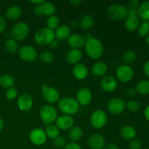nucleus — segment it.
Returning a JSON list of instances; mask_svg holds the SVG:
<instances>
[{
	"label": "nucleus",
	"instance_id": "nucleus-1",
	"mask_svg": "<svg viewBox=\"0 0 149 149\" xmlns=\"http://www.w3.org/2000/svg\"><path fill=\"white\" fill-rule=\"evenodd\" d=\"M86 53L92 59H99L103 54V45L100 39L91 37L87 39L84 43Z\"/></svg>",
	"mask_w": 149,
	"mask_h": 149
},
{
	"label": "nucleus",
	"instance_id": "nucleus-2",
	"mask_svg": "<svg viewBox=\"0 0 149 149\" xmlns=\"http://www.w3.org/2000/svg\"><path fill=\"white\" fill-rule=\"evenodd\" d=\"M58 107L61 112L65 113V115L71 116L78 112L79 104L77 100L73 97H64L58 101Z\"/></svg>",
	"mask_w": 149,
	"mask_h": 149
},
{
	"label": "nucleus",
	"instance_id": "nucleus-3",
	"mask_svg": "<svg viewBox=\"0 0 149 149\" xmlns=\"http://www.w3.org/2000/svg\"><path fill=\"white\" fill-rule=\"evenodd\" d=\"M55 39V32L47 27L42 28L36 31L34 36V40L40 46L49 45Z\"/></svg>",
	"mask_w": 149,
	"mask_h": 149
},
{
	"label": "nucleus",
	"instance_id": "nucleus-4",
	"mask_svg": "<svg viewBox=\"0 0 149 149\" xmlns=\"http://www.w3.org/2000/svg\"><path fill=\"white\" fill-rule=\"evenodd\" d=\"M39 116L42 122L47 125H52L58 118L56 109L50 105H44L39 109Z\"/></svg>",
	"mask_w": 149,
	"mask_h": 149
},
{
	"label": "nucleus",
	"instance_id": "nucleus-5",
	"mask_svg": "<svg viewBox=\"0 0 149 149\" xmlns=\"http://www.w3.org/2000/svg\"><path fill=\"white\" fill-rule=\"evenodd\" d=\"M106 13L108 17L113 20H124L127 16L126 7L120 4H115L109 6Z\"/></svg>",
	"mask_w": 149,
	"mask_h": 149
},
{
	"label": "nucleus",
	"instance_id": "nucleus-6",
	"mask_svg": "<svg viewBox=\"0 0 149 149\" xmlns=\"http://www.w3.org/2000/svg\"><path fill=\"white\" fill-rule=\"evenodd\" d=\"M108 116L106 112L101 109L94 111L90 116V123L95 129H101L106 125Z\"/></svg>",
	"mask_w": 149,
	"mask_h": 149
},
{
	"label": "nucleus",
	"instance_id": "nucleus-7",
	"mask_svg": "<svg viewBox=\"0 0 149 149\" xmlns=\"http://www.w3.org/2000/svg\"><path fill=\"white\" fill-rule=\"evenodd\" d=\"M29 33L28 25L23 22H20L15 25L11 31L12 39L17 41H22L26 39Z\"/></svg>",
	"mask_w": 149,
	"mask_h": 149
},
{
	"label": "nucleus",
	"instance_id": "nucleus-8",
	"mask_svg": "<svg viewBox=\"0 0 149 149\" xmlns=\"http://www.w3.org/2000/svg\"><path fill=\"white\" fill-rule=\"evenodd\" d=\"M116 78L122 83L130 81L134 77V70L130 65L123 64L117 68L116 71Z\"/></svg>",
	"mask_w": 149,
	"mask_h": 149
},
{
	"label": "nucleus",
	"instance_id": "nucleus-9",
	"mask_svg": "<svg viewBox=\"0 0 149 149\" xmlns=\"http://www.w3.org/2000/svg\"><path fill=\"white\" fill-rule=\"evenodd\" d=\"M42 97L49 103H54L60 100V93L57 89L44 84L42 85Z\"/></svg>",
	"mask_w": 149,
	"mask_h": 149
},
{
	"label": "nucleus",
	"instance_id": "nucleus-10",
	"mask_svg": "<svg viewBox=\"0 0 149 149\" xmlns=\"http://www.w3.org/2000/svg\"><path fill=\"white\" fill-rule=\"evenodd\" d=\"M19 56L23 61L31 62L37 58V52L36 49L31 45H23L19 49Z\"/></svg>",
	"mask_w": 149,
	"mask_h": 149
},
{
	"label": "nucleus",
	"instance_id": "nucleus-11",
	"mask_svg": "<svg viewBox=\"0 0 149 149\" xmlns=\"http://www.w3.org/2000/svg\"><path fill=\"white\" fill-rule=\"evenodd\" d=\"M125 108H126V103L124 101V100L119 97L112 98L107 105L108 110L113 114L122 113L125 111Z\"/></svg>",
	"mask_w": 149,
	"mask_h": 149
},
{
	"label": "nucleus",
	"instance_id": "nucleus-12",
	"mask_svg": "<svg viewBox=\"0 0 149 149\" xmlns=\"http://www.w3.org/2000/svg\"><path fill=\"white\" fill-rule=\"evenodd\" d=\"M47 137L45 131L40 128L33 129L29 134V139L31 142L35 146H42L47 141Z\"/></svg>",
	"mask_w": 149,
	"mask_h": 149
},
{
	"label": "nucleus",
	"instance_id": "nucleus-13",
	"mask_svg": "<svg viewBox=\"0 0 149 149\" xmlns=\"http://www.w3.org/2000/svg\"><path fill=\"white\" fill-rule=\"evenodd\" d=\"M93 99V94L90 89L87 87H81L77 93V101L81 106H87Z\"/></svg>",
	"mask_w": 149,
	"mask_h": 149
},
{
	"label": "nucleus",
	"instance_id": "nucleus-14",
	"mask_svg": "<svg viewBox=\"0 0 149 149\" xmlns=\"http://www.w3.org/2000/svg\"><path fill=\"white\" fill-rule=\"evenodd\" d=\"M100 86L104 92L111 93L114 91L117 87V81L112 76H106L100 81Z\"/></svg>",
	"mask_w": 149,
	"mask_h": 149
},
{
	"label": "nucleus",
	"instance_id": "nucleus-15",
	"mask_svg": "<svg viewBox=\"0 0 149 149\" xmlns=\"http://www.w3.org/2000/svg\"><path fill=\"white\" fill-rule=\"evenodd\" d=\"M74 119L68 115H62L57 118L55 121L57 127L62 130H69L72 127H74Z\"/></svg>",
	"mask_w": 149,
	"mask_h": 149
},
{
	"label": "nucleus",
	"instance_id": "nucleus-16",
	"mask_svg": "<svg viewBox=\"0 0 149 149\" xmlns=\"http://www.w3.org/2000/svg\"><path fill=\"white\" fill-rule=\"evenodd\" d=\"M88 144L92 149H103L106 141L100 134H93L88 138Z\"/></svg>",
	"mask_w": 149,
	"mask_h": 149
},
{
	"label": "nucleus",
	"instance_id": "nucleus-17",
	"mask_svg": "<svg viewBox=\"0 0 149 149\" xmlns=\"http://www.w3.org/2000/svg\"><path fill=\"white\" fill-rule=\"evenodd\" d=\"M17 106L23 111L30 110L33 106V99L31 96L28 93L21 95L17 99Z\"/></svg>",
	"mask_w": 149,
	"mask_h": 149
},
{
	"label": "nucleus",
	"instance_id": "nucleus-18",
	"mask_svg": "<svg viewBox=\"0 0 149 149\" xmlns=\"http://www.w3.org/2000/svg\"><path fill=\"white\" fill-rule=\"evenodd\" d=\"M68 44L72 49H79L85 43V39L83 36L79 33H74L70 35L68 38Z\"/></svg>",
	"mask_w": 149,
	"mask_h": 149
},
{
	"label": "nucleus",
	"instance_id": "nucleus-19",
	"mask_svg": "<svg viewBox=\"0 0 149 149\" xmlns=\"http://www.w3.org/2000/svg\"><path fill=\"white\" fill-rule=\"evenodd\" d=\"M72 74L77 79L83 80L88 76V68L83 63H77L73 68Z\"/></svg>",
	"mask_w": 149,
	"mask_h": 149
},
{
	"label": "nucleus",
	"instance_id": "nucleus-20",
	"mask_svg": "<svg viewBox=\"0 0 149 149\" xmlns=\"http://www.w3.org/2000/svg\"><path fill=\"white\" fill-rule=\"evenodd\" d=\"M83 53L80 49H72L71 48V49L67 52L66 56H65V58H66L67 62L69 63L70 64H77L79 63V61H81V58H82Z\"/></svg>",
	"mask_w": 149,
	"mask_h": 149
},
{
	"label": "nucleus",
	"instance_id": "nucleus-21",
	"mask_svg": "<svg viewBox=\"0 0 149 149\" xmlns=\"http://www.w3.org/2000/svg\"><path fill=\"white\" fill-rule=\"evenodd\" d=\"M140 24V18L138 15H127L125 18V27L128 31H134L138 29Z\"/></svg>",
	"mask_w": 149,
	"mask_h": 149
},
{
	"label": "nucleus",
	"instance_id": "nucleus-22",
	"mask_svg": "<svg viewBox=\"0 0 149 149\" xmlns=\"http://www.w3.org/2000/svg\"><path fill=\"white\" fill-rule=\"evenodd\" d=\"M54 32H55V38H57L58 40L66 39L71 35V29L68 26H65V25L59 26L55 29V31H54Z\"/></svg>",
	"mask_w": 149,
	"mask_h": 149
},
{
	"label": "nucleus",
	"instance_id": "nucleus-23",
	"mask_svg": "<svg viewBox=\"0 0 149 149\" xmlns=\"http://www.w3.org/2000/svg\"><path fill=\"white\" fill-rule=\"evenodd\" d=\"M22 14V10L19 6L12 5L7 9L5 12V16L7 19L11 20H15L20 17Z\"/></svg>",
	"mask_w": 149,
	"mask_h": 149
},
{
	"label": "nucleus",
	"instance_id": "nucleus-24",
	"mask_svg": "<svg viewBox=\"0 0 149 149\" xmlns=\"http://www.w3.org/2000/svg\"><path fill=\"white\" fill-rule=\"evenodd\" d=\"M92 73L97 77H102L107 72L108 66L105 63L97 62L92 66Z\"/></svg>",
	"mask_w": 149,
	"mask_h": 149
},
{
	"label": "nucleus",
	"instance_id": "nucleus-25",
	"mask_svg": "<svg viewBox=\"0 0 149 149\" xmlns=\"http://www.w3.org/2000/svg\"><path fill=\"white\" fill-rule=\"evenodd\" d=\"M120 135L122 138L127 141H132V140L135 139L136 137L137 132L135 130V128L132 126H127L123 127L120 130Z\"/></svg>",
	"mask_w": 149,
	"mask_h": 149
},
{
	"label": "nucleus",
	"instance_id": "nucleus-26",
	"mask_svg": "<svg viewBox=\"0 0 149 149\" xmlns=\"http://www.w3.org/2000/svg\"><path fill=\"white\" fill-rule=\"evenodd\" d=\"M138 15L140 19L149 22V1H143L140 4Z\"/></svg>",
	"mask_w": 149,
	"mask_h": 149
},
{
	"label": "nucleus",
	"instance_id": "nucleus-27",
	"mask_svg": "<svg viewBox=\"0 0 149 149\" xmlns=\"http://www.w3.org/2000/svg\"><path fill=\"white\" fill-rule=\"evenodd\" d=\"M68 138L74 142L79 141L83 136V131L79 127L74 126L68 131Z\"/></svg>",
	"mask_w": 149,
	"mask_h": 149
},
{
	"label": "nucleus",
	"instance_id": "nucleus-28",
	"mask_svg": "<svg viewBox=\"0 0 149 149\" xmlns=\"http://www.w3.org/2000/svg\"><path fill=\"white\" fill-rule=\"evenodd\" d=\"M135 90L137 93L142 95L149 94V80L143 79L138 81L135 87Z\"/></svg>",
	"mask_w": 149,
	"mask_h": 149
},
{
	"label": "nucleus",
	"instance_id": "nucleus-29",
	"mask_svg": "<svg viewBox=\"0 0 149 149\" xmlns=\"http://www.w3.org/2000/svg\"><path fill=\"white\" fill-rule=\"evenodd\" d=\"M15 84V79L10 74H3L0 77V86L6 89L13 87Z\"/></svg>",
	"mask_w": 149,
	"mask_h": 149
},
{
	"label": "nucleus",
	"instance_id": "nucleus-30",
	"mask_svg": "<svg viewBox=\"0 0 149 149\" xmlns=\"http://www.w3.org/2000/svg\"><path fill=\"white\" fill-rule=\"evenodd\" d=\"M95 23V20L93 16L90 15H86L83 16L79 21V26L82 29H89L93 26Z\"/></svg>",
	"mask_w": 149,
	"mask_h": 149
},
{
	"label": "nucleus",
	"instance_id": "nucleus-31",
	"mask_svg": "<svg viewBox=\"0 0 149 149\" xmlns=\"http://www.w3.org/2000/svg\"><path fill=\"white\" fill-rule=\"evenodd\" d=\"M45 133L47 137L51 138V139H55L60 135V130L55 125H47L45 128Z\"/></svg>",
	"mask_w": 149,
	"mask_h": 149
},
{
	"label": "nucleus",
	"instance_id": "nucleus-32",
	"mask_svg": "<svg viewBox=\"0 0 149 149\" xmlns=\"http://www.w3.org/2000/svg\"><path fill=\"white\" fill-rule=\"evenodd\" d=\"M140 2L138 0H131L129 1L127 6V15H138V10L139 8Z\"/></svg>",
	"mask_w": 149,
	"mask_h": 149
},
{
	"label": "nucleus",
	"instance_id": "nucleus-33",
	"mask_svg": "<svg viewBox=\"0 0 149 149\" xmlns=\"http://www.w3.org/2000/svg\"><path fill=\"white\" fill-rule=\"evenodd\" d=\"M42 9L43 15L47 16L52 15L55 12V5L49 1H45L43 4H42Z\"/></svg>",
	"mask_w": 149,
	"mask_h": 149
},
{
	"label": "nucleus",
	"instance_id": "nucleus-34",
	"mask_svg": "<svg viewBox=\"0 0 149 149\" xmlns=\"http://www.w3.org/2000/svg\"><path fill=\"white\" fill-rule=\"evenodd\" d=\"M137 55L135 51L133 50H128L124 53L122 56V60L125 64L128 65V64L132 63L136 61Z\"/></svg>",
	"mask_w": 149,
	"mask_h": 149
},
{
	"label": "nucleus",
	"instance_id": "nucleus-35",
	"mask_svg": "<svg viewBox=\"0 0 149 149\" xmlns=\"http://www.w3.org/2000/svg\"><path fill=\"white\" fill-rule=\"evenodd\" d=\"M4 47L9 53L13 54L17 51L18 45H17V42L15 40H14L13 39H8L5 42Z\"/></svg>",
	"mask_w": 149,
	"mask_h": 149
},
{
	"label": "nucleus",
	"instance_id": "nucleus-36",
	"mask_svg": "<svg viewBox=\"0 0 149 149\" xmlns=\"http://www.w3.org/2000/svg\"><path fill=\"white\" fill-rule=\"evenodd\" d=\"M47 26L49 29H52L53 31L55 30L60 26L59 17L56 15L49 16L47 20Z\"/></svg>",
	"mask_w": 149,
	"mask_h": 149
},
{
	"label": "nucleus",
	"instance_id": "nucleus-37",
	"mask_svg": "<svg viewBox=\"0 0 149 149\" xmlns=\"http://www.w3.org/2000/svg\"><path fill=\"white\" fill-rule=\"evenodd\" d=\"M39 59L43 63H49L52 62L54 61L55 56H54L53 53H52L50 51H43L39 54Z\"/></svg>",
	"mask_w": 149,
	"mask_h": 149
},
{
	"label": "nucleus",
	"instance_id": "nucleus-38",
	"mask_svg": "<svg viewBox=\"0 0 149 149\" xmlns=\"http://www.w3.org/2000/svg\"><path fill=\"white\" fill-rule=\"evenodd\" d=\"M138 34L141 37H146L149 33V22L143 21L140 24L138 29Z\"/></svg>",
	"mask_w": 149,
	"mask_h": 149
},
{
	"label": "nucleus",
	"instance_id": "nucleus-39",
	"mask_svg": "<svg viewBox=\"0 0 149 149\" xmlns=\"http://www.w3.org/2000/svg\"><path fill=\"white\" fill-rule=\"evenodd\" d=\"M126 107L130 112L135 113L140 109V104L136 100H130L126 103Z\"/></svg>",
	"mask_w": 149,
	"mask_h": 149
},
{
	"label": "nucleus",
	"instance_id": "nucleus-40",
	"mask_svg": "<svg viewBox=\"0 0 149 149\" xmlns=\"http://www.w3.org/2000/svg\"><path fill=\"white\" fill-rule=\"evenodd\" d=\"M17 95V90H16L15 87H10V88L7 89V92H6V97H7L8 100H14Z\"/></svg>",
	"mask_w": 149,
	"mask_h": 149
},
{
	"label": "nucleus",
	"instance_id": "nucleus-41",
	"mask_svg": "<svg viewBox=\"0 0 149 149\" xmlns=\"http://www.w3.org/2000/svg\"><path fill=\"white\" fill-rule=\"evenodd\" d=\"M54 145L55 146L58 147V148L65 147V145H66V141H65V139L63 137L59 135V136L54 139Z\"/></svg>",
	"mask_w": 149,
	"mask_h": 149
},
{
	"label": "nucleus",
	"instance_id": "nucleus-42",
	"mask_svg": "<svg viewBox=\"0 0 149 149\" xmlns=\"http://www.w3.org/2000/svg\"><path fill=\"white\" fill-rule=\"evenodd\" d=\"M130 149H141V143L138 140L133 139L130 141L129 144Z\"/></svg>",
	"mask_w": 149,
	"mask_h": 149
},
{
	"label": "nucleus",
	"instance_id": "nucleus-43",
	"mask_svg": "<svg viewBox=\"0 0 149 149\" xmlns=\"http://www.w3.org/2000/svg\"><path fill=\"white\" fill-rule=\"evenodd\" d=\"M7 26V20L2 16H0V33H3L6 30Z\"/></svg>",
	"mask_w": 149,
	"mask_h": 149
},
{
	"label": "nucleus",
	"instance_id": "nucleus-44",
	"mask_svg": "<svg viewBox=\"0 0 149 149\" xmlns=\"http://www.w3.org/2000/svg\"><path fill=\"white\" fill-rule=\"evenodd\" d=\"M64 149H82L81 147L79 145L78 143L75 142L69 143L66 144Z\"/></svg>",
	"mask_w": 149,
	"mask_h": 149
},
{
	"label": "nucleus",
	"instance_id": "nucleus-45",
	"mask_svg": "<svg viewBox=\"0 0 149 149\" xmlns=\"http://www.w3.org/2000/svg\"><path fill=\"white\" fill-rule=\"evenodd\" d=\"M143 74H145L146 77L149 79V60L146 61L143 66Z\"/></svg>",
	"mask_w": 149,
	"mask_h": 149
},
{
	"label": "nucleus",
	"instance_id": "nucleus-46",
	"mask_svg": "<svg viewBox=\"0 0 149 149\" xmlns=\"http://www.w3.org/2000/svg\"><path fill=\"white\" fill-rule=\"evenodd\" d=\"M33 13H34L36 15H39V16L43 15V13H42V4H40V5L35 6L34 9H33Z\"/></svg>",
	"mask_w": 149,
	"mask_h": 149
},
{
	"label": "nucleus",
	"instance_id": "nucleus-47",
	"mask_svg": "<svg viewBox=\"0 0 149 149\" xmlns=\"http://www.w3.org/2000/svg\"><path fill=\"white\" fill-rule=\"evenodd\" d=\"M137 92L136 90H135V88H132V87H130V88L128 89L127 90V95L129 97H134V96L136 95Z\"/></svg>",
	"mask_w": 149,
	"mask_h": 149
},
{
	"label": "nucleus",
	"instance_id": "nucleus-48",
	"mask_svg": "<svg viewBox=\"0 0 149 149\" xmlns=\"http://www.w3.org/2000/svg\"><path fill=\"white\" fill-rule=\"evenodd\" d=\"M103 149H119L117 146L114 143H109L105 146Z\"/></svg>",
	"mask_w": 149,
	"mask_h": 149
},
{
	"label": "nucleus",
	"instance_id": "nucleus-49",
	"mask_svg": "<svg viewBox=\"0 0 149 149\" xmlns=\"http://www.w3.org/2000/svg\"><path fill=\"white\" fill-rule=\"evenodd\" d=\"M143 114H144V116H145L146 119L149 122V105H148V106L146 107L145 110H144V112H143Z\"/></svg>",
	"mask_w": 149,
	"mask_h": 149
},
{
	"label": "nucleus",
	"instance_id": "nucleus-50",
	"mask_svg": "<svg viewBox=\"0 0 149 149\" xmlns=\"http://www.w3.org/2000/svg\"><path fill=\"white\" fill-rule=\"evenodd\" d=\"M30 2L32 3L33 4H34L35 6H36V5H40V4H43V3L45 2V1H43V0H37V1H31Z\"/></svg>",
	"mask_w": 149,
	"mask_h": 149
},
{
	"label": "nucleus",
	"instance_id": "nucleus-51",
	"mask_svg": "<svg viewBox=\"0 0 149 149\" xmlns=\"http://www.w3.org/2000/svg\"><path fill=\"white\" fill-rule=\"evenodd\" d=\"M49 45H50L51 47H52V48L57 47L58 46V40H57V39H55V40H54L53 42H52V43H51Z\"/></svg>",
	"mask_w": 149,
	"mask_h": 149
},
{
	"label": "nucleus",
	"instance_id": "nucleus-52",
	"mask_svg": "<svg viewBox=\"0 0 149 149\" xmlns=\"http://www.w3.org/2000/svg\"><path fill=\"white\" fill-rule=\"evenodd\" d=\"M81 1H78V0H72V1H70V3L74 6H78L79 4H81Z\"/></svg>",
	"mask_w": 149,
	"mask_h": 149
},
{
	"label": "nucleus",
	"instance_id": "nucleus-53",
	"mask_svg": "<svg viewBox=\"0 0 149 149\" xmlns=\"http://www.w3.org/2000/svg\"><path fill=\"white\" fill-rule=\"evenodd\" d=\"M4 120H3L1 118H0V132H1V131L3 130V128H4Z\"/></svg>",
	"mask_w": 149,
	"mask_h": 149
},
{
	"label": "nucleus",
	"instance_id": "nucleus-54",
	"mask_svg": "<svg viewBox=\"0 0 149 149\" xmlns=\"http://www.w3.org/2000/svg\"><path fill=\"white\" fill-rule=\"evenodd\" d=\"M146 43L148 45H149V33L146 36Z\"/></svg>",
	"mask_w": 149,
	"mask_h": 149
},
{
	"label": "nucleus",
	"instance_id": "nucleus-55",
	"mask_svg": "<svg viewBox=\"0 0 149 149\" xmlns=\"http://www.w3.org/2000/svg\"><path fill=\"white\" fill-rule=\"evenodd\" d=\"M148 56H149V49H148Z\"/></svg>",
	"mask_w": 149,
	"mask_h": 149
},
{
	"label": "nucleus",
	"instance_id": "nucleus-56",
	"mask_svg": "<svg viewBox=\"0 0 149 149\" xmlns=\"http://www.w3.org/2000/svg\"><path fill=\"white\" fill-rule=\"evenodd\" d=\"M145 149H149V148H145Z\"/></svg>",
	"mask_w": 149,
	"mask_h": 149
}]
</instances>
